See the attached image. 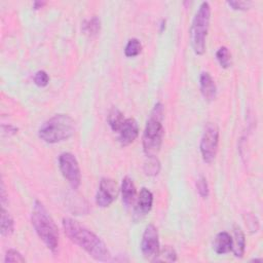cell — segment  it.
Here are the masks:
<instances>
[{
    "label": "cell",
    "instance_id": "obj_1",
    "mask_svg": "<svg viewBox=\"0 0 263 263\" xmlns=\"http://www.w3.org/2000/svg\"><path fill=\"white\" fill-rule=\"evenodd\" d=\"M62 224L69 239L83 249L95 260L108 261L110 259L111 255L107 246L92 231L71 218H64Z\"/></svg>",
    "mask_w": 263,
    "mask_h": 263
},
{
    "label": "cell",
    "instance_id": "obj_2",
    "mask_svg": "<svg viewBox=\"0 0 263 263\" xmlns=\"http://www.w3.org/2000/svg\"><path fill=\"white\" fill-rule=\"evenodd\" d=\"M31 221L40 239L52 253H55L59 247V230L51 216L39 200L34 202Z\"/></svg>",
    "mask_w": 263,
    "mask_h": 263
},
{
    "label": "cell",
    "instance_id": "obj_3",
    "mask_svg": "<svg viewBox=\"0 0 263 263\" xmlns=\"http://www.w3.org/2000/svg\"><path fill=\"white\" fill-rule=\"evenodd\" d=\"M162 119L163 105L161 103H157L149 115L143 134V150L147 157L155 156L160 150L164 134Z\"/></svg>",
    "mask_w": 263,
    "mask_h": 263
},
{
    "label": "cell",
    "instance_id": "obj_4",
    "mask_svg": "<svg viewBox=\"0 0 263 263\" xmlns=\"http://www.w3.org/2000/svg\"><path fill=\"white\" fill-rule=\"evenodd\" d=\"M75 132V122L67 114H55L47 119L39 128L38 136L48 144L68 140Z\"/></svg>",
    "mask_w": 263,
    "mask_h": 263
},
{
    "label": "cell",
    "instance_id": "obj_5",
    "mask_svg": "<svg viewBox=\"0 0 263 263\" xmlns=\"http://www.w3.org/2000/svg\"><path fill=\"white\" fill-rule=\"evenodd\" d=\"M211 7L208 2H202L191 24L190 28V43L193 51L201 55L205 50V40L210 27Z\"/></svg>",
    "mask_w": 263,
    "mask_h": 263
},
{
    "label": "cell",
    "instance_id": "obj_6",
    "mask_svg": "<svg viewBox=\"0 0 263 263\" xmlns=\"http://www.w3.org/2000/svg\"><path fill=\"white\" fill-rule=\"evenodd\" d=\"M219 145V128L214 122L205 124L203 134L200 140V153L204 162L211 163L216 157Z\"/></svg>",
    "mask_w": 263,
    "mask_h": 263
},
{
    "label": "cell",
    "instance_id": "obj_7",
    "mask_svg": "<svg viewBox=\"0 0 263 263\" xmlns=\"http://www.w3.org/2000/svg\"><path fill=\"white\" fill-rule=\"evenodd\" d=\"M59 166L64 178L73 189H77L81 183L80 168L75 156L69 152H64L59 156Z\"/></svg>",
    "mask_w": 263,
    "mask_h": 263
},
{
    "label": "cell",
    "instance_id": "obj_8",
    "mask_svg": "<svg viewBox=\"0 0 263 263\" xmlns=\"http://www.w3.org/2000/svg\"><path fill=\"white\" fill-rule=\"evenodd\" d=\"M141 251L145 259L149 261H156L159 255L160 247L158 232L153 224L147 225L144 230L141 241Z\"/></svg>",
    "mask_w": 263,
    "mask_h": 263
},
{
    "label": "cell",
    "instance_id": "obj_9",
    "mask_svg": "<svg viewBox=\"0 0 263 263\" xmlns=\"http://www.w3.org/2000/svg\"><path fill=\"white\" fill-rule=\"evenodd\" d=\"M117 194L118 187L116 182L110 178H102L96 194V203L100 208H107L116 199Z\"/></svg>",
    "mask_w": 263,
    "mask_h": 263
},
{
    "label": "cell",
    "instance_id": "obj_10",
    "mask_svg": "<svg viewBox=\"0 0 263 263\" xmlns=\"http://www.w3.org/2000/svg\"><path fill=\"white\" fill-rule=\"evenodd\" d=\"M153 203V195L151 191L143 187L137 198V202L134 210V220L138 221L143 219L151 210Z\"/></svg>",
    "mask_w": 263,
    "mask_h": 263
},
{
    "label": "cell",
    "instance_id": "obj_11",
    "mask_svg": "<svg viewBox=\"0 0 263 263\" xmlns=\"http://www.w3.org/2000/svg\"><path fill=\"white\" fill-rule=\"evenodd\" d=\"M118 133V142L122 146H127L132 144L139 135V125L136 119L125 118L122 126L117 132Z\"/></svg>",
    "mask_w": 263,
    "mask_h": 263
},
{
    "label": "cell",
    "instance_id": "obj_12",
    "mask_svg": "<svg viewBox=\"0 0 263 263\" xmlns=\"http://www.w3.org/2000/svg\"><path fill=\"white\" fill-rule=\"evenodd\" d=\"M200 92L206 101H213L217 95V86L208 72H202L199 79Z\"/></svg>",
    "mask_w": 263,
    "mask_h": 263
},
{
    "label": "cell",
    "instance_id": "obj_13",
    "mask_svg": "<svg viewBox=\"0 0 263 263\" xmlns=\"http://www.w3.org/2000/svg\"><path fill=\"white\" fill-rule=\"evenodd\" d=\"M136 186L132 178L124 177L121 183V196L122 202L125 206H130L136 199Z\"/></svg>",
    "mask_w": 263,
    "mask_h": 263
},
{
    "label": "cell",
    "instance_id": "obj_14",
    "mask_svg": "<svg viewBox=\"0 0 263 263\" xmlns=\"http://www.w3.org/2000/svg\"><path fill=\"white\" fill-rule=\"evenodd\" d=\"M214 250L217 254L223 255L231 252L232 250V237L231 235L226 232L222 231L219 232L214 240Z\"/></svg>",
    "mask_w": 263,
    "mask_h": 263
},
{
    "label": "cell",
    "instance_id": "obj_15",
    "mask_svg": "<svg viewBox=\"0 0 263 263\" xmlns=\"http://www.w3.org/2000/svg\"><path fill=\"white\" fill-rule=\"evenodd\" d=\"M246 238L242 230L238 226H234L233 238H232V252L235 257L241 258L245 254Z\"/></svg>",
    "mask_w": 263,
    "mask_h": 263
},
{
    "label": "cell",
    "instance_id": "obj_16",
    "mask_svg": "<svg viewBox=\"0 0 263 263\" xmlns=\"http://www.w3.org/2000/svg\"><path fill=\"white\" fill-rule=\"evenodd\" d=\"M124 120H125V118L119 109H117L116 107H112L110 109V111L107 115V122L113 132L117 133L120 129V127L122 126Z\"/></svg>",
    "mask_w": 263,
    "mask_h": 263
},
{
    "label": "cell",
    "instance_id": "obj_17",
    "mask_svg": "<svg viewBox=\"0 0 263 263\" xmlns=\"http://www.w3.org/2000/svg\"><path fill=\"white\" fill-rule=\"evenodd\" d=\"M82 32L88 37H95L100 33L101 30V21L98 16H92L88 20H85L82 23Z\"/></svg>",
    "mask_w": 263,
    "mask_h": 263
},
{
    "label": "cell",
    "instance_id": "obj_18",
    "mask_svg": "<svg viewBox=\"0 0 263 263\" xmlns=\"http://www.w3.org/2000/svg\"><path fill=\"white\" fill-rule=\"evenodd\" d=\"M14 230V222L9 213L2 206L1 209V226H0V232L3 236H8L12 234Z\"/></svg>",
    "mask_w": 263,
    "mask_h": 263
},
{
    "label": "cell",
    "instance_id": "obj_19",
    "mask_svg": "<svg viewBox=\"0 0 263 263\" xmlns=\"http://www.w3.org/2000/svg\"><path fill=\"white\" fill-rule=\"evenodd\" d=\"M142 50V44L137 38H132L127 41L125 47H124V54L127 58H134L137 57Z\"/></svg>",
    "mask_w": 263,
    "mask_h": 263
},
{
    "label": "cell",
    "instance_id": "obj_20",
    "mask_svg": "<svg viewBox=\"0 0 263 263\" xmlns=\"http://www.w3.org/2000/svg\"><path fill=\"white\" fill-rule=\"evenodd\" d=\"M216 58L222 68L227 69L231 66V53L227 47H220L216 52Z\"/></svg>",
    "mask_w": 263,
    "mask_h": 263
},
{
    "label": "cell",
    "instance_id": "obj_21",
    "mask_svg": "<svg viewBox=\"0 0 263 263\" xmlns=\"http://www.w3.org/2000/svg\"><path fill=\"white\" fill-rule=\"evenodd\" d=\"M160 171V162L155 156L148 157V161L144 164V172L147 176H156Z\"/></svg>",
    "mask_w": 263,
    "mask_h": 263
},
{
    "label": "cell",
    "instance_id": "obj_22",
    "mask_svg": "<svg viewBox=\"0 0 263 263\" xmlns=\"http://www.w3.org/2000/svg\"><path fill=\"white\" fill-rule=\"evenodd\" d=\"M176 261L177 260V254L175 252V250L170 247V246H165L161 251H159V255L156 259V261Z\"/></svg>",
    "mask_w": 263,
    "mask_h": 263
},
{
    "label": "cell",
    "instance_id": "obj_23",
    "mask_svg": "<svg viewBox=\"0 0 263 263\" xmlns=\"http://www.w3.org/2000/svg\"><path fill=\"white\" fill-rule=\"evenodd\" d=\"M4 262L5 263H8V262H26V260L18 251L14 250V249H9L6 252Z\"/></svg>",
    "mask_w": 263,
    "mask_h": 263
},
{
    "label": "cell",
    "instance_id": "obj_24",
    "mask_svg": "<svg viewBox=\"0 0 263 263\" xmlns=\"http://www.w3.org/2000/svg\"><path fill=\"white\" fill-rule=\"evenodd\" d=\"M196 188H197V191L199 193V195L202 197V198H206L209 196V185H208V182H206V179L203 177V176H200L199 179L197 180L196 182Z\"/></svg>",
    "mask_w": 263,
    "mask_h": 263
},
{
    "label": "cell",
    "instance_id": "obj_25",
    "mask_svg": "<svg viewBox=\"0 0 263 263\" xmlns=\"http://www.w3.org/2000/svg\"><path fill=\"white\" fill-rule=\"evenodd\" d=\"M49 82V77L47 75V73L43 70H40L38 72L35 73L34 75V83L39 86V87H44L48 84Z\"/></svg>",
    "mask_w": 263,
    "mask_h": 263
},
{
    "label": "cell",
    "instance_id": "obj_26",
    "mask_svg": "<svg viewBox=\"0 0 263 263\" xmlns=\"http://www.w3.org/2000/svg\"><path fill=\"white\" fill-rule=\"evenodd\" d=\"M227 4L235 10H247L251 7L252 2L250 1H228Z\"/></svg>",
    "mask_w": 263,
    "mask_h": 263
},
{
    "label": "cell",
    "instance_id": "obj_27",
    "mask_svg": "<svg viewBox=\"0 0 263 263\" xmlns=\"http://www.w3.org/2000/svg\"><path fill=\"white\" fill-rule=\"evenodd\" d=\"M2 130L3 133L8 134V136H11L17 133V128L13 125H2Z\"/></svg>",
    "mask_w": 263,
    "mask_h": 263
},
{
    "label": "cell",
    "instance_id": "obj_28",
    "mask_svg": "<svg viewBox=\"0 0 263 263\" xmlns=\"http://www.w3.org/2000/svg\"><path fill=\"white\" fill-rule=\"evenodd\" d=\"M45 4H46V2H44V1H35V2L33 3V8H34L35 10H37V9L42 8Z\"/></svg>",
    "mask_w": 263,
    "mask_h": 263
},
{
    "label": "cell",
    "instance_id": "obj_29",
    "mask_svg": "<svg viewBox=\"0 0 263 263\" xmlns=\"http://www.w3.org/2000/svg\"><path fill=\"white\" fill-rule=\"evenodd\" d=\"M160 32H162L163 31V29L165 28V21L164 20H161V24H160Z\"/></svg>",
    "mask_w": 263,
    "mask_h": 263
}]
</instances>
